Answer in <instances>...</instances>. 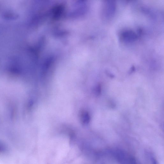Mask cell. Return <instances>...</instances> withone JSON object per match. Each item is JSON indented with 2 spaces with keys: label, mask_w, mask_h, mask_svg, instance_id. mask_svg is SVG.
I'll return each mask as SVG.
<instances>
[{
  "label": "cell",
  "mask_w": 164,
  "mask_h": 164,
  "mask_svg": "<svg viewBox=\"0 0 164 164\" xmlns=\"http://www.w3.org/2000/svg\"><path fill=\"white\" fill-rule=\"evenodd\" d=\"M101 91V86L100 85H98L95 89V93L97 95H99Z\"/></svg>",
  "instance_id": "277c9868"
},
{
  "label": "cell",
  "mask_w": 164,
  "mask_h": 164,
  "mask_svg": "<svg viewBox=\"0 0 164 164\" xmlns=\"http://www.w3.org/2000/svg\"><path fill=\"white\" fill-rule=\"evenodd\" d=\"M104 8V13L106 18H111L115 13L116 4L113 1H108L105 3Z\"/></svg>",
  "instance_id": "6da1fadb"
},
{
  "label": "cell",
  "mask_w": 164,
  "mask_h": 164,
  "mask_svg": "<svg viewBox=\"0 0 164 164\" xmlns=\"http://www.w3.org/2000/svg\"><path fill=\"white\" fill-rule=\"evenodd\" d=\"M150 159L152 164H158L155 158L152 155H150Z\"/></svg>",
  "instance_id": "5b68a950"
},
{
  "label": "cell",
  "mask_w": 164,
  "mask_h": 164,
  "mask_svg": "<svg viewBox=\"0 0 164 164\" xmlns=\"http://www.w3.org/2000/svg\"><path fill=\"white\" fill-rule=\"evenodd\" d=\"M122 37L125 42L131 43L134 42L137 38L135 33L131 30L126 31L122 34Z\"/></svg>",
  "instance_id": "7a4b0ae2"
},
{
  "label": "cell",
  "mask_w": 164,
  "mask_h": 164,
  "mask_svg": "<svg viewBox=\"0 0 164 164\" xmlns=\"http://www.w3.org/2000/svg\"><path fill=\"white\" fill-rule=\"evenodd\" d=\"M9 151L8 145L4 141L0 140V155L7 154Z\"/></svg>",
  "instance_id": "3957f363"
}]
</instances>
